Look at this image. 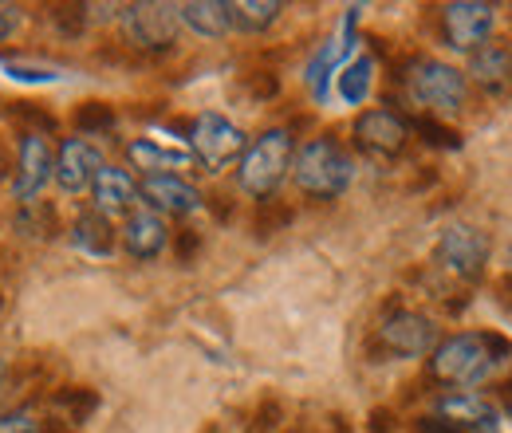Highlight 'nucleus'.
Returning <instances> with one entry per match:
<instances>
[{
    "mask_svg": "<svg viewBox=\"0 0 512 433\" xmlns=\"http://www.w3.org/2000/svg\"><path fill=\"white\" fill-rule=\"evenodd\" d=\"M410 130H418V134H422V142H426V146H434V150H461V134H457V130H449L442 119L418 115V119H410Z\"/></svg>",
    "mask_w": 512,
    "mask_h": 433,
    "instance_id": "nucleus-26",
    "label": "nucleus"
},
{
    "mask_svg": "<svg viewBox=\"0 0 512 433\" xmlns=\"http://www.w3.org/2000/svg\"><path fill=\"white\" fill-rule=\"evenodd\" d=\"M501 406L512 414V378H509V382H501Z\"/></svg>",
    "mask_w": 512,
    "mask_h": 433,
    "instance_id": "nucleus-32",
    "label": "nucleus"
},
{
    "mask_svg": "<svg viewBox=\"0 0 512 433\" xmlns=\"http://www.w3.org/2000/svg\"><path fill=\"white\" fill-rule=\"evenodd\" d=\"M44 422H36L32 410H8L0 414V433H40Z\"/></svg>",
    "mask_w": 512,
    "mask_h": 433,
    "instance_id": "nucleus-28",
    "label": "nucleus"
},
{
    "mask_svg": "<svg viewBox=\"0 0 512 433\" xmlns=\"http://www.w3.org/2000/svg\"><path fill=\"white\" fill-rule=\"evenodd\" d=\"M292 158H296L292 130H284V126L264 130L260 138L249 142V150L237 162V186H241V193H249L256 201H268L276 189L284 186V178L292 174Z\"/></svg>",
    "mask_w": 512,
    "mask_h": 433,
    "instance_id": "nucleus-4",
    "label": "nucleus"
},
{
    "mask_svg": "<svg viewBox=\"0 0 512 433\" xmlns=\"http://www.w3.org/2000/svg\"><path fill=\"white\" fill-rule=\"evenodd\" d=\"M335 87H339V99H343L347 107L367 103V99H371V87H375V60H371V56L351 60L335 75Z\"/></svg>",
    "mask_w": 512,
    "mask_h": 433,
    "instance_id": "nucleus-23",
    "label": "nucleus"
},
{
    "mask_svg": "<svg viewBox=\"0 0 512 433\" xmlns=\"http://www.w3.org/2000/svg\"><path fill=\"white\" fill-rule=\"evenodd\" d=\"M119 28L123 40L138 52H170L178 44V4H162V0H142V4H123L119 8Z\"/></svg>",
    "mask_w": 512,
    "mask_h": 433,
    "instance_id": "nucleus-5",
    "label": "nucleus"
},
{
    "mask_svg": "<svg viewBox=\"0 0 512 433\" xmlns=\"http://www.w3.org/2000/svg\"><path fill=\"white\" fill-rule=\"evenodd\" d=\"M127 158L134 170H142L146 178H162V174H178V170H190L193 154L190 150H174V146H162L154 138H134L127 142Z\"/></svg>",
    "mask_w": 512,
    "mask_h": 433,
    "instance_id": "nucleus-18",
    "label": "nucleus"
},
{
    "mask_svg": "<svg viewBox=\"0 0 512 433\" xmlns=\"http://www.w3.org/2000/svg\"><path fill=\"white\" fill-rule=\"evenodd\" d=\"M418 433H461V430H457V426H449L446 418H438V414H434V418H422V422H418Z\"/></svg>",
    "mask_w": 512,
    "mask_h": 433,
    "instance_id": "nucleus-30",
    "label": "nucleus"
},
{
    "mask_svg": "<svg viewBox=\"0 0 512 433\" xmlns=\"http://www.w3.org/2000/svg\"><path fill=\"white\" fill-rule=\"evenodd\" d=\"M138 197L146 201V209H154L158 217H190L201 209V193L190 186L182 174H162V178H142Z\"/></svg>",
    "mask_w": 512,
    "mask_h": 433,
    "instance_id": "nucleus-13",
    "label": "nucleus"
},
{
    "mask_svg": "<svg viewBox=\"0 0 512 433\" xmlns=\"http://www.w3.org/2000/svg\"><path fill=\"white\" fill-rule=\"evenodd\" d=\"M512 355V343L497 331H461L449 335L430 355V374L446 386H477Z\"/></svg>",
    "mask_w": 512,
    "mask_h": 433,
    "instance_id": "nucleus-1",
    "label": "nucleus"
},
{
    "mask_svg": "<svg viewBox=\"0 0 512 433\" xmlns=\"http://www.w3.org/2000/svg\"><path fill=\"white\" fill-rule=\"evenodd\" d=\"M123 248H127L134 260H154L166 241H170V229L166 221L154 213V209H134L127 221H123Z\"/></svg>",
    "mask_w": 512,
    "mask_h": 433,
    "instance_id": "nucleus-17",
    "label": "nucleus"
},
{
    "mask_svg": "<svg viewBox=\"0 0 512 433\" xmlns=\"http://www.w3.org/2000/svg\"><path fill=\"white\" fill-rule=\"evenodd\" d=\"M0 174H4V158H0Z\"/></svg>",
    "mask_w": 512,
    "mask_h": 433,
    "instance_id": "nucleus-34",
    "label": "nucleus"
},
{
    "mask_svg": "<svg viewBox=\"0 0 512 433\" xmlns=\"http://www.w3.org/2000/svg\"><path fill=\"white\" fill-rule=\"evenodd\" d=\"M107 162H103V154L87 142V138H64L60 142V150H56V186L60 193L67 197H75V193H87L91 182H95V174L103 170Z\"/></svg>",
    "mask_w": 512,
    "mask_h": 433,
    "instance_id": "nucleus-12",
    "label": "nucleus"
},
{
    "mask_svg": "<svg viewBox=\"0 0 512 433\" xmlns=\"http://www.w3.org/2000/svg\"><path fill=\"white\" fill-rule=\"evenodd\" d=\"M489 237L481 233V229H473V225H453L442 233V241L434 248V260L446 268L449 276H457V280H481V272H485V264H489Z\"/></svg>",
    "mask_w": 512,
    "mask_h": 433,
    "instance_id": "nucleus-9",
    "label": "nucleus"
},
{
    "mask_svg": "<svg viewBox=\"0 0 512 433\" xmlns=\"http://www.w3.org/2000/svg\"><path fill=\"white\" fill-rule=\"evenodd\" d=\"M197 245H201V241H197V233H193V229H186V233L178 237V256H182V260H193Z\"/></svg>",
    "mask_w": 512,
    "mask_h": 433,
    "instance_id": "nucleus-31",
    "label": "nucleus"
},
{
    "mask_svg": "<svg viewBox=\"0 0 512 433\" xmlns=\"http://www.w3.org/2000/svg\"><path fill=\"white\" fill-rule=\"evenodd\" d=\"M249 150V138L237 123H229L225 115H197L190 123V154L197 166H205L209 174H221L229 162H241V154Z\"/></svg>",
    "mask_w": 512,
    "mask_h": 433,
    "instance_id": "nucleus-6",
    "label": "nucleus"
},
{
    "mask_svg": "<svg viewBox=\"0 0 512 433\" xmlns=\"http://www.w3.org/2000/svg\"><path fill=\"white\" fill-rule=\"evenodd\" d=\"M20 24H24V8L20 4H0V44L12 40L20 32Z\"/></svg>",
    "mask_w": 512,
    "mask_h": 433,
    "instance_id": "nucleus-29",
    "label": "nucleus"
},
{
    "mask_svg": "<svg viewBox=\"0 0 512 433\" xmlns=\"http://www.w3.org/2000/svg\"><path fill=\"white\" fill-rule=\"evenodd\" d=\"M497 24V8L485 4V0H457V4H446L442 8V32H446V44L457 48V52H477L489 32Z\"/></svg>",
    "mask_w": 512,
    "mask_h": 433,
    "instance_id": "nucleus-10",
    "label": "nucleus"
},
{
    "mask_svg": "<svg viewBox=\"0 0 512 433\" xmlns=\"http://www.w3.org/2000/svg\"><path fill=\"white\" fill-rule=\"evenodd\" d=\"M91 201L103 217H130L134 201H138V182L123 166H103L91 182Z\"/></svg>",
    "mask_w": 512,
    "mask_h": 433,
    "instance_id": "nucleus-16",
    "label": "nucleus"
},
{
    "mask_svg": "<svg viewBox=\"0 0 512 433\" xmlns=\"http://www.w3.org/2000/svg\"><path fill=\"white\" fill-rule=\"evenodd\" d=\"M12 225H16V233H24V237H36V241H48V237L60 229V221H56V209H52V205H44V201L20 205V213L12 217Z\"/></svg>",
    "mask_w": 512,
    "mask_h": 433,
    "instance_id": "nucleus-24",
    "label": "nucleus"
},
{
    "mask_svg": "<svg viewBox=\"0 0 512 433\" xmlns=\"http://www.w3.org/2000/svg\"><path fill=\"white\" fill-rule=\"evenodd\" d=\"M438 418H446L449 426L461 433H501V410L469 390H453L438 398Z\"/></svg>",
    "mask_w": 512,
    "mask_h": 433,
    "instance_id": "nucleus-14",
    "label": "nucleus"
},
{
    "mask_svg": "<svg viewBox=\"0 0 512 433\" xmlns=\"http://www.w3.org/2000/svg\"><path fill=\"white\" fill-rule=\"evenodd\" d=\"M178 16L190 32L205 36V40H221L233 32L229 0H186V4H178Z\"/></svg>",
    "mask_w": 512,
    "mask_h": 433,
    "instance_id": "nucleus-20",
    "label": "nucleus"
},
{
    "mask_svg": "<svg viewBox=\"0 0 512 433\" xmlns=\"http://www.w3.org/2000/svg\"><path fill=\"white\" fill-rule=\"evenodd\" d=\"M67 233H71V245L79 248V252H87V256H111L115 245H119V233H115L111 217H103L99 209L79 213Z\"/></svg>",
    "mask_w": 512,
    "mask_h": 433,
    "instance_id": "nucleus-19",
    "label": "nucleus"
},
{
    "mask_svg": "<svg viewBox=\"0 0 512 433\" xmlns=\"http://www.w3.org/2000/svg\"><path fill=\"white\" fill-rule=\"evenodd\" d=\"M375 343H379V351L390 355V359H422V355H434L438 327L422 311L394 308L390 315H383V323L375 331Z\"/></svg>",
    "mask_w": 512,
    "mask_h": 433,
    "instance_id": "nucleus-7",
    "label": "nucleus"
},
{
    "mask_svg": "<svg viewBox=\"0 0 512 433\" xmlns=\"http://www.w3.org/2000/svg\"><path fill=\"white\" fill-rule=\"evenodd\" d=\"M56 178V154L52 142L44 138V130H24L20 134V150H16V174H12V197L20 205H32L48 182Z\"/></svg>",
    "mask_w": 512,
    "mask_h": 433,
    "instance_id": "nucleus-8",
    "label": "nucleus"
},
{
    "mask_svg": "<svg viewBox=\"0 0 512 433\" xmlns=\"http://www.w3.org/2000/svg\"><path fill=\"white\" fill-rule=\"evenodd\" d=\"M469 75H473L485 91L505 95L512 87V52L509 48H497V44L477 48V52L469 56Z\"/></svg>",
    "mask_w": 512,
    "mask_h": 433,
    "instance_id": "nucleus-21",
    "label": "nucleus"
},
{
    "mask_svg": "<svg viewBox=\"0 0 512 433\" xmlns=\"http://www.w3.org/2000/svg\"><path fill=\"white\" fill-rule=\"evenodd\" d=\"M284 4L280 0H229V20H233V32H245V36H260L268 32L276 20H280Z\"/></svg>",
    "mask_w": 512,
    "mask_h": 433,
    "instance_id": "nucleus-22",
    "label": "nucleus"
},
{
    "mask_svg": "<svg viewBox=\"0 0 512 433\" xmlns=\"http://www.w3.org/2000/svg\"><path fill=\"white\" fill-rule=\"evenodd\" d=\"M288 178L296 182L300 193L331 201V197H339L343 189L351 186V178H355V158L343 150L339 138L316 134V138H308L304 146H296V158H292V174H288Z\"/></svg>",
    "mask_w": 512,
    "mask_h": 433,
    "instance_id": "nucleus-2",
    "label": "nucleus"
},
{
    "mask_svg": "<svg viewBox=\"0 0 512 433\" xmlns=\"http://www.w3.org/2000/svg\"><path fill=\"white\" fill-rule=\"evenodd\" d=\"M4 382H8V367H4V359H0V394H4Z\"/></svg>",
    "mask_w": 512,
    "mask_h": 433,
    "instance_id": "nucleus-33",
    "label": "nucleus"
},
{
    "mask_svg": "<svg viewBox=\"0 0 512 433\" xmlns=\"http://www.w3.org/2000/svg\"><path fill=\"white\" fill-rule=\"evenodd\" d=\"M75 126H79V134H107V130H115V111L107 103H83L75 111Z\"/></svg>",
    "mask_w": 512,
    "mask_h": 433,
    "instance_id": "nucleus-27",
    "label": "nucleus"
},
{
    "mask_svg": "<svg viewBox=\"0 0 512 433\" xmlns=\"http://www.w3.org/2000/svg\"><path fill=\"white\" fill-rule=\"evenodd\" d=\"M355 142L375 154V158H398L410 142V119L386 111V107H375V111H363L355 119Z\"/></svg>",
    "mask_w": 512,
    "mask_h": 433,
    "instance_id": "nucleus-11",
    "label": "nucleus"
},
{
    "mask_svg": "<svg viewBox=\"0 0 512 433\" xmlns=\"http://www.w3.org/2000/svg\"><path fill=\"white\" fill-rule=\"evenodd\" d=\"M402 87H406L410 103L422 107V115H430V119H449V115L465 111V99H469L465 75L453 63L434 60V56H418L406 63Z\"/></svg>",
    "mask_w": 512,
    "mask_h": 433,
    "instance_id": "nucleus-3",
    "label": "nucleus"
},
{
    "mask_svg": "<svg viewBox=\"0 0 512 433\" xmlns=\"http://www.w3.org/2000/svg\"><path fill=\"white\" fill-rule=\"evenodd\" d=\"M56 406L67 410V426H79V422H87V414L99 406V398H95V390H87V386H67L56 394Z\"/></svg>",
    "mask_w": 512,
    "mask_h": 433,
    "instance_id": "nucleus-25",
    "label": "nucleus"
},
{
    "mask_svg": "<svg viewBox=\"0 0 512 433\" xmlns=\"http://www.w3.org/2000/svg\"><path fill=\"white\" fill-rule=\"evenodd\" d=\"M355 24H359V8H347L339 36H335V40H327L320 52L312 56V63H308L304 83L312 87L316 103H323V99H327V79H331V75H339V63L347 60V56H351V48H355Z\"/></svg>",
    "mask_w": 512,
    "mask_h": 433,
    "instance_id": "nucleus-15",
    "label": "nucleus"
}]
</instances>
